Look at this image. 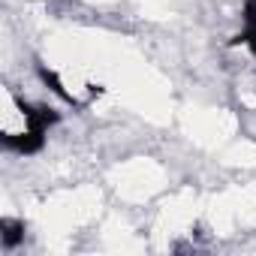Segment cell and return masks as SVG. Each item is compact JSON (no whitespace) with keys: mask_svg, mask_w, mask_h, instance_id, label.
I'll return each instance as SVG.
<instances>
[{"mask_svg":"<svg viewBox=\"0 0 256 256\" xmlns=\"http://www.w3.org/2000/svg\"><path fill=\"white\" fill-rule=\"evenodd\" d=\"M4 145L18 154H36V151H42V130H30L28 126L24 133H10V136H4Z\"/></svg>","mask_w":256,"mask_h":256,"instance_id":"cell-1","label":"cell"},{"mask_svg":"<svg viewBox=\"0 0 256 256\" xmlns=\"http://www.w3.org/2000/svg\"><path fill=\"white\" fill-rule=\"evenodd\" d=\"M16 102L22 106L24 120H28L30 130H46V126H52V124H58V120H60V114H58L54 108H46V106H24L22 100H16Z\"/></svg>","mask_w":256,"mask_h":256,"instance_id":"cell-2","label":"cell"},{"mask_svg":"<svg viewBox=\"0 0 256 256\" xmlns=\"http://www.w3.org/2000/svg\"><path fill=\"white\" fill-rule=\"evenodd\" d=\"M24 238V223L22 220H0V241H4L6 250L18 247Z\"/></svg>","mask_w":256,"mask_h":256,"instance_id":"cell-3","label":"cell"},{"mask_svg":"<svg viewBox=\"0 0 256 256\" xmlns=\"http://www.w3.org/2000/svg\"><path fill=\"white\" fill-rule=\"evenodd\" d=\"M40 78H42V82H46V84H48V88H52V90H54V94H58L60 100L72 102V94H70V90L64 88V82L58 78V72H54V70H48V66H40Z\"/></svg>","mask_w":256,"mask_h":256,"instance_id":"cell-4","label":"cell"},{"mask_svg":"<svg viewBox=\"0 0 256 256\" xmlns=\"http://www.w3.org/2000/svg\"><path fill=\"white\" fill-rule=\"evenodd\" d=\"M244 22H247V28H256V0L244 4Z\"/></svg>","mask_w":256,"mask_h":256,"instance_id":"cell-5","label":"cell"}]
</instances>
